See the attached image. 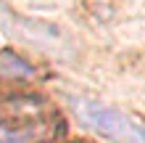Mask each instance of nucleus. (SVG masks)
I'll return each instance as SVG.
<instances>
[{"mask_svg": "<svg viewBox=\"0 0 145 143\" xmlns=\"http://www.w3.org/2000/svg\"><path fill=\"white\" fill-rule=\"evenodd\" d=\"M71 109H74V117L90 132H95V135L106 138L111 143H145V122L116 106L76 98Z\"/></svg>", "mask_w": 145, "mask_h": 143, "instance_id": "obj_1", "label": "nucleus"}, {"mask_svg": "<svg viewBox=\"0 0 145 143\" xmlns=\"http://www.w3.org/2000/svg\"><path fill=\"white\" fill-rule=\"evenodd\" d=\"M48 122H0V143H42L48 140Z\"/></svg>", "mask_w": 145, "mask_h": 143, "instance_id": "obj_2", "label": "nucleus"}, {"mask_svg": "<svg viewBox=\"0 0 145 143\" xmlns=\"http://www.w3.org/2000/svg\"><path fill=\"white\" fill-rule=\"evenodd\" d=\"M35 77V66L16 56L13 50H0V80H32Z\"/></svg>", "mask_w": 145, "mask_h": 143, "instance_id": "obj_3", "label": "nucleus"}]
</instances>
